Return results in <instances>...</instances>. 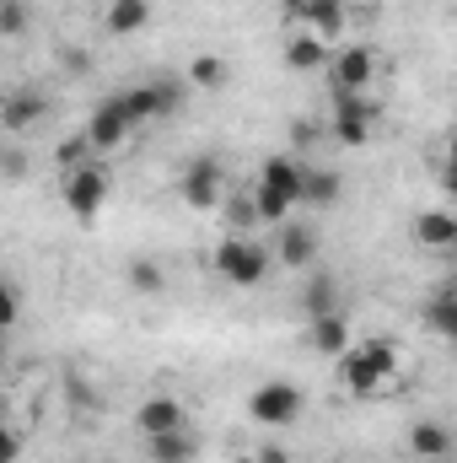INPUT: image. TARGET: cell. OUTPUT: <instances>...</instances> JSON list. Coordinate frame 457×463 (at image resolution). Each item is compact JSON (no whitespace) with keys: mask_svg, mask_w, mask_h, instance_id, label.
Listing matches in <instances>:
<instances>
[{"mask_svg":"<svg viewBox=\"0 0 457 463\" xmlns=\"http://www.w3.org/2000/svg\"><path fill=\"white\" fill-rule=\"evenodd\" d=\"M393 377V345L387 340H360L340 355V383L350 393H377Z\"/></svg>","mask_w":457,"mask_h":463,"instance_id":"1","label":"cell"},{"mask_svg":"<svg viewBox=\"0 0 457 463\" xmlns=\"http://www.w3.org/2000/svg\"><path fill=\"white\" fill-rule=\"evenodd\" d=\"M334 54H329V43H323V33H296L291 43H285V65L291 71H318V65H329Z\"/></svg>","mask_w":457,"mask_h":463,"instance_id":"17","label":"cell"},{"mask_svg":"<svg viewBox=\"0 0 457 463\" xmlns=\"http://www.w3.org/2000/svg\"><path fill=\"white\" fill-rule=\"evenodd\" d=\"M307 345L318 350V355H344V350H350V318H344V313L312 318V324H307Z\"/></svg>","mask_w":457,"mask_h":463,"instance_id":"14","label":"cell"},{"mask_svg":"<svg viewBox=\"0 0 457 463\" xmlns=\"http://www.w3.org/2000/svg\"><path fill=\"white\" fill-rule=\"evenodd\" d=\"M92 156H98V151H92V140H87V129H76V135H70V140L60 146V167H65V173H70V167H87Z\"/></svg>","mask_w":457,"mask_h":463,"instance_id":"26","label":"cell"},{"mask_svg":"<svg viewBox=\"0 0 457 463\" xmlns=\"http://www.w3.org/2000/svg\"><path fill=\"white\" fill-rule=\"evenodd\" d=\"M178 194H183L194 211L227 205V173H221V162H216V156H194V162L183 167V178H178Z\"/></svg>","mask_w":457,"mask_h":463,"instance_id":"5","label":"cell"},{"mask_svg":"<svg viewBox=\"0 0 457 463\" xmlns=\"http://www.w3.org/2000/svg\"><path fill=\"white\" fill-rule=\"evenodd\" d=\"M302 404H307V393L296 388V383H258L253 393H247V415L258 420V426H291V420H302Z\"/></svg>","mask_w":457,"mask_h":463,"instance_id":"3","label":"cell"},{"mask_svg":"<svg viewBox=\"0 0 457 463\" xmlns=\"http://www.w3.org/2000/svg\"><path fill=\"white\" fill-rule=\"evenodd\" d=\"M334 5H350V0H334Z\"/></svg>","mask_w":457,"mask_h":463,"instance_id":"38","label":"cell"},{"mask_svg":"<svg viewBox=\"0 0 457 463\" xmlns=\"http://www.w3.org/2000/svg\"><path fill=\"white\" fill-rule=\"evenodd\" d=\"M344 194V178L334 167H307V184H302V205H318V211H329V205H340Z\"/></svg>","mask_w":457,"mask_h":463,"instance_id":"16","label":"cell"},{"mask_svg":"<svg viewBox=\"0 0 457 463\" xmlns=\"http://www.w3.org/2000/svg\"><path fill=\"white\" fill-rule=\"evenodd\" d=\"M415 242H420V248H457V216L452 211H425V216H415Z\"/></svg>","mask_w":457,"mask_h":463,"instance_id":"15","label":"cell"},{"mask_svg":"<svg viewBox=\"0 0 457 463\" xmlns=\"http://www.w3.org/2000/svg\"><path fill=\"white\" fill-rule=\"evenodd\" d=\"M296 307H302L307 324H312V318H329V313H344L340 280H334L329 269H307V275H302V291H296Z\"/></svg>","mask_w":457,"mask_h":463,"instance_id":"8","label":"cell"},{"mask_svg":"<svg viewBox=\"0 0 457 463\" xmlns=\"http://www.w3.org/2000/svg\"><path fill=\"white\" fill-rule=\"evenodd\" d=\"M329 76H334V92H366L371 76H377V60L366 43H344L340 54L329 60Z\"/></svg>","mask_w":457,"mask_h":463,"instance_id":"9","label":"cell"},{"mask_svg":"<svg viewBox=\"0 0 457 463\" xmlns=\"http://www.w3.org/2000/svg\"><path fill=\"white\" fill-rule=\"evenodd\" d=\"M447 162H457V135L447 140Z\"/></svg>","mask_w":457,"mask_h":463,"instance_id":"34","label":"cell"},{"mask_svg":"<svg viewBox=\"0 0 457 463\" xmlns=\"http://www.w3.org/2000/svg\"><path fill=\"white\" fill-rule=\"evenodd\" d=\"M307 22L323 33V38H334L344 27V5H334V0H312V11H307Z\"/></svg>","mask_w":457,"mask_h":463,"instance_id":"24","label":"cell"},{"mask_svg":"<svg viewBox=\"0 0 457 463\" xmlns=\"http://www.w3.org/2000/svg\"><path fill=\"white\" fill-rule=\"evenodd\" d=\"M38 118H43V92H33V87L5 92V103H0V124H5V135H27Z\"/></svg>","mask_w":457,"mask_h":463,"instance_id":"13","label":"cell"},{"mask_svg":"<svg viewBox=\"0 0 457 463\" xmlns=\"http://www.w3.org/2000/svg\"><path fill=\"white\" fill-rule=\"evenodd\" d=\"M280 11H285L291 22H307V11H312V0H280Z\"/></svg>","mask_w":457,"mask_h":463,"instance_id":"30","label":"cell"},{"mask_svg":"<svg viewBox=\"0 0 457 463\" xmlns=\"http://www.w3.org/2000/svg\"><path fill=\"white\" fill-rule=\"evenodd\" d=\"M135 109H129V92H114V98H103L92 118H87V140H92V151H118L129 135H135Z\"/></svg>","mask_w":457,"mask_h":463,"instance_id":"4","label":"cell"},{"mask_svg":"<svg viewBox=\"0 0 457 463\" xmlns=\"http://www.w3.org/2000/svg\"><path fill=\"white\" fill-rule=\"evenodd\" d=\"M103 22H108V33H118V38L124 33H140L151 22V0H108V16Z\"/></svg>","mask_w":457,"mask_h":463,"instance_id":"20","label":"cell"},{"mask_svg":"<svg viewBox=\"0 0 457 463\" xmlns=\"http://www.w3.org/2000/svg\"><path fill=\"white\" fill-rule=\"evenodd\" d=\"M312 135H318V129H312V124H291V140H296V146H307V140H312Z\"/></svg>","mask_w":457,"mask_h":463,"instance_id":"33","label":"cell"},{"mask_svg":"<svg viewBox=\"0 0 457 463\" xmlns=\"http://www.w3.org/2000/svg\"><path fill=\"white\" fill-rule=\"evenodd\" d=\"M22 318V291H16V280H5V313H0V324H16Z\"/></svg>","mask_w":457,"mask_h":463,"instance_id":"28","label":"cell"},{"mask_svg":"<svg viewBox=\"0 0 457 463\" xmlns=\"http://www.w3.org/2000/svg\"><path fill=\"white\" fill-rule=\"evenodd\" d=\"M227 60H221V54H194V65H189V81H194V87H205V92H221V87H227Z\"/></svg>","mask_w":457,"mask_h":463,"instance_id":"21","label":"cell"},{"mask_svg":"<svg viewBox=\"0 0 457 463\" xmlns=\"http://www.w3.org/2000/svg\"><path fill=\"white\" fill-rule=\"evenodd\" d=\"M280 264L296 269V275H307V269L318 264V232L285 222V227H280Z\"/></svg>","mask_w":457,"mask_h":463,"instance_id":"12","label":"cell"},{"mask_svg":"<svg viewBox=\"0 0 457 463\" xmlns=\"http://www.w3.org/2000/svg\"><path fill=\"white\" fill-rule=\"evenodd\" d=\"M442 189H447V200H457V162L442 167Z\"/></svg>","mask_w":457,"mask_h":463,"instance_id":"32","label":"cell"},{"mask_svg":"<svg viewBox=\"0 0 457 463\" xmlns=\"http://www.w3.org/2000/svg\"><path fill=\"white\" fill-rule=\"evenodd\" d=\"M302 184H307V162H296V156H269L258 167V189H269L291 205H302Z\"/></svg>","mask_w":457,"mask_h":463,"instance_id":"10","label":"cell"},{"mask_svg":"<svg viewBox=\"0 0 457 463\" xmlns=\"http://www.w3.org/2000/svg\"><path fill=\"white\" fill-rule=\"evenodd\" d=\"M103 200H108V173H103L98 162H87V167H70V173H65V205H70V216H76V222H98Z\"/></svg>","mask_w":457,"mask_h":463,"instance_id":"6","label":"cell"},{"mask_svg":"<svg viewBox=\"0 0 457 463\" xmlns=\"http://www.w3.org/2000/svg\"><path fill=\"white\" fill-rule=\"evenodd\" d=\"M258 463H291V453H285L280 442H264V448H258Z\"/></svg>","mask_w":457,"mask_h":463,"instance_id":"29","label":"cell"},{"mask_svg":"<svg viewBox=\"0 0 457 463\" xmlns=\"http://www.w3.org/2000/svg\"><path fill=\"white\" fill-rule=\"evenodd\" d=\"M371 118H377V103L366 92H334V140L340 146H366Z\"/></svg>","mask_w":457,"mask_h":463,"instance_id":"7","label":"cell"},{"mask_svg":"<svg viewBox=\"0 0 457 463\" xmlns=\"http://www.w3.org/2000/svg\"><path fill=\"white\" fill-rule=\"evenodd\" d=\"M151 92H156V114H178V109H183V98H189V87H183V81H173V76L151 81Z\"/></svg>","mask_w":457,"mask_h":463,"instance_id":"25","label":"cell"},{"mask_svg":"<svg viewBox=\"0 0 457 463\" xmlns=\"http://www.w3.org/2000/svg\"><path fill=\"white\" fill-rule=\"evenodd\" d=\"M145 453H151V463H194V458H200V448H194V437H189V431L145 437Z\"/></svg>","mask_w":457,"mask_h":463,"instance_id":"19","label":"cell"},{"mask_svg":"<svg viewBox=\"0 0 457 463\" xmlns=\"http://www.w3.org/2000/svg\"><path fill=\"white\" fill-rule=\"evenodd\" d=\"M22 27H27V5H22V0H5V5H0V33L16 38Z\"/></svg>","mask_w":457,"mask_h":463,"instance_id":"27","label":"cell"},{"mask_svg":"<svg viewBox=\"0 0 457 463\" xmlns=\"http://www.w3.org/2000/svg\"><path fill=\"white\" fill-rule=\"evenodd\" d=\"M135 426H140V437H167V431H183V404H178L173 393H151V399L140 404Z\"/></svg>","mask_w":457,"mask_h":463,"instance_id":"11","label":"cell"},{"mask_svg":"<svg viewBox=\"0 0 457 463\" xmlns=\"http://www.w3.org/2000/svg\"><path fill=\"white\" fill-rule=\"evenodd\" d=\"M447 297H452V302H457V275H452V286H447Z\"/></svg>","mask_w":457,"mask_h":463,"instance_id":"35","label":"cell"},{"mask_svg":"<svg viewBox=\"0 0 457 463\" xmlns=\"http://www.w3.org/2000/svg\"><path fill=\"white\" fill-rule=\"evenodd\" d=\"M452 366H457V340H452Z\"/></svg>","mask_w":457,"mask_h":463,"instance_id":"37","label":"cell"},{"mask_svg":"<svg viewBox=\"0 0 457 463\" xmlns=\"http://www.w3.org/2000/svg\"><path fill=\"white\" fill-rule=\"evenodd\" d=\"M22 167H27V162H22V151H5V162H0V173H5V178H22Z\"/></svg>","mask_w":457,"mask_h":463,"instance_id":"31","label":"cell"},{"mask_svg":"<svg viewBox=\"0 0 457 463\" xmlns=\"http://www.w3.org/2000/svg\"><path fill=\"white\" fill-rule=\"evenodd\" d=\"M452 16H457V11H452Z\"/></svg>","mask_w":457,"mask_h":463,"instance_id":"39","label":"cell"},{"mask_svg":"<svg viewBox=\"0 0 457 463\" xmlns=\"http://www.w3.org/2000/svg\"><path fill=\"white\" fill-rule=\"evenodd\" d=\"M269 248L264 242H253V237H227L221 248H216V275L231 280V286H258L264 275H269Z\"/></svg>","mask_w":457,"mask_h":463,"instance_id":"2","label":"cell"},{"mask_svg":"<svg viewBox=\"0 0 457 463\" xmlns=\"http://www.w3.org/2000/svg\"><path fill=\"white\" fill-rule=\"evenodd\" d=\"M409 453H415V458H447V453H452V431H447L442 420H420V426L409 431Z\"/></svg>","mask_w":457,"mask_h":463,"instance_id":"18","label":"cell"},{"mask_svg":"<svg viewBox=\"0 0 457 463\" xmlns=\"http://www.w3.org/2000/svg\"><path fill=\"white\" fill-rule=\"evenodd\" d=\"M231 463H258V453H253V458H231Z\"/></svg>","mask_w":457,"mask_h":463,"instance_id":"36","label":"cell"},{"mask_svg":"<svg viewBox=\"0 0 457 463\" xmlns=\"http://www.w3.org/2000/svg\"><path fill=\"white\" fill-rule=\"evenodd\" d=\"M425 324H431V335H442V340H457V302L447 297V291L425 302Z\"/></svg>","mask_w":457,"mask_h":463,"instance_id":"22","label":"cell"},{"mask_svg":"<svg viewBox=\"0 0 457 463\" xmlns=\"http://www.w3.org/2000/svg\"><path fill=\"white\" fill-rule=\"evenodd\" d=\"M124 275H129V291H140V297H156V291L167 286V275H162V264H156V259H135Z\"/></svg>","mask_w":457,"mask_h":463,"instance_id":"23","label":"cell"}]
</instances>
